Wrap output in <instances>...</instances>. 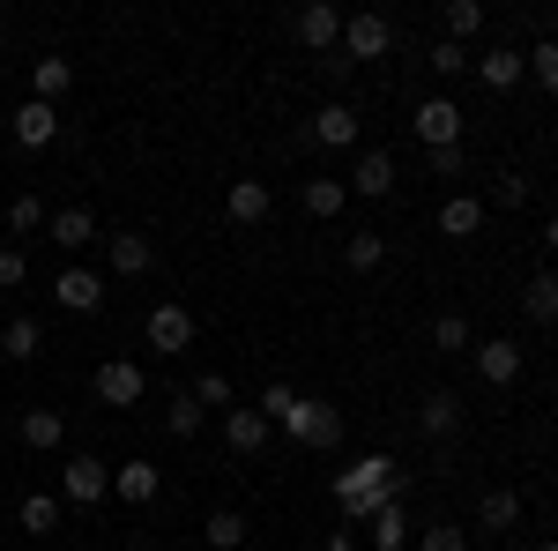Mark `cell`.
<instances>
[{
	"mask_svg": "<svg viewBox=\"0 0 558 551\" xmlns=\"http://www.w3.org/2000/svg\"><path fill=\"white\" fill-rule=\"evenodd\" d=\"M476 522H484V529H514V522H521V492H507V484H492V492L476 500Z\"/></svg>",
	"mask_w": 558,
	"mask_h": 551,
	"instance_id": "obj_28",
	"label": "cell"
},
{
	"mask_svg": "<svg viewBox=\"0 0 558 551\" xmlns=\"http://www.w3.org/2000/svg\"><path fill=\"white\" fill-rule=\"evenodd\" d=\"M365 544L373 551H402L410 544V514H402V500H387V507L365 522Z\"/></svg>",
	"mask_w": 558,
	"mask_h": 551,
	"instance_id": "obj_23",
	"label": "cell"
},
{
	"mask_svg": "<svg viewBox=\"0 0 558 551\" xmlns=\"http://www.w3.org/2000/svg\"><path fill=\"white\" fill-rule=\"evenodd\" d=\"M60 432H68V418H60V410H23V447L52 455V447H60Z\"/></svg>",
	"mask_w": 558,
	"mask_h": 551,
	"instance_id": "obj_30",
	"label": "cell"
},
{
	"mask_svg": "<svg viewBox=\"0 0 558 551\" xmlns=\"http://www.w3.org/2000/svg\"><path fill=\"white\" fill-rule=\"evenodd\" d=\"M313 142H320V149H357V112H350L343 97H328V105H320V112H313Z\"/></svg>",
	"mask_w": 558,
	"mask_h": 551,
	"instance_id": "obj_13",
	"label": "cell"
},
{
	"mask_svg": "<svg viewBox=\"0 0 558 551\" xmlns=\"http://www.w3.org/2000/svg\"><path fill=\"white\" fill-rule=\"evenodd\" d=\"M343 187H357L365 202L395 194V157H387V149H365V157H357V179H343Z\"/></svg>",
	"mask_w": 558,
	"mask_h": 551,
	"instance_id": "obj_21",
	"label": "cell"
},
{
	"mask_svg": "<svg viewBox=\"0 0 558 551\" xmlns=\"http://www.w3.org/2000/svg\"><path fill=\"white\" fill-rule=\"evenodd\" d=\"M142 395H149V373H142L134 358H105V366H97V403H105V410H134Z\"/></svg>",
	"mask_w": 558,
	"mask_h": 551,
	"instance_id": "obj_6",
	"label": "cell"
},
{
	"mask_svg": "<svg viewBox=\"0 0 558 551\" xmlns=\"http://www.w3.org/2000/svg\"><path fill=\"white\" fill-rule=\"evenodd\" d=\"M268 432H276V424L260 418V410H239V403L223 410V447H231V455H260V447H268Z\"/></svg>",
	"mask_w": 558,
	"mask_h": 551,
	"instance_id": "obj_18",
	"label": "cell"
},
{
	"mask_svg": "<svg viewBox=\"0 0 558 551\" xmlns=\"http://www.w3.org/2000/svg\"><path fill=\"white\" fill-rule=\"evenodd\" d=\"M432 343H439V350H470V321H462V313H439V321H432Z\"/></svg>",
	"mask_w": 558,
	"mask_h": 551,
	"instance_id": "obj_40",
	"label": "cell"
},
{
	"mask_svg": "<svg viewBox=\"0 0 558 551\" xmlns=\"http://www.w3.org/2000/svg\"><path fill=\"white\" fill-rule=\"evenodd\" d=\"M149 350H157V358L194 350V313H186L179 298H157V306H149Z\"/></svg>",
	"mask_w": 558,
	"mask_h": 551,
	"instance_id": "obj_5",
	"label": "cell"
},
{
	"mask_svg": "<svg viewBox=\"0 0 558 551\" xmlns=\"http://www.w3.org/2000/svg\"><path fill=\"white\" fill-rule=\"evenodd\" d=\"M52 298H60L68 313H97V306H105V276H97V268H60V276H52Z\"/></svg>",
	"mask_w": 558,
	"mask_h": 551,
	"instance_id": "obj_14",
	"label": "cell"
},
{
	"mask_svg": "<svg viewBox=\"0 0 558 551\" xmlns=\"http://www.w3.org/2000/svg\"><path fill=\"white\" fill-rule=\"evenodd\" d=\"M320 551H357V529H336V537H328Z\"/></svg>",
	"mask_w": 558,
	"mask_h": 551,
	"instance_id": "obj_44",
	"label": "cell"
},
{
	"mask_svg": "<svg viewBox=\"0 0 558 551\" xmlns=\"http://www.w3.org/2000/svg\"><path fill=\"white\" fill-rule=\"evenodd\" d=\"M343 261L357 268V276H373V268L387 261V239L380 231H357V239H343Z\"/></svg>",
	"mask_w": 558,
	"mask_h": 551,
	"instance_id": "obj_32",
	"label": "cell"
},
{
	"mask_svg": "<svg viewBox=\"0 0 558 551\" xmlns=\"http://www.w3.org/2000/svg\"><path fill=\"white\" fill-rule=\"evenodd\" d=\"M23 276H31V254L23 247H0V291H23Z\"/></svg>",
	"mask_w": 558,
	"mask_h": 551,
	"instance_id": "obj_41",
	"label": "cell"
},
{
	"mask_svg": "<svg viewBox=\"0 0 558 551\" xmlns=\"http://www.w3.org/2000/svg\"><path fill=\"white\" fill-rule=\"evenodd\" d=\"M425 165L439 171V179H454V171L470 165V157H462V142H454V149H425Z\"/></svg>",
	"mask_w": 558,
	"mask_h": 551,
	"instance_id": "obj_43",
	"label": "cell"
},
{
	"mask_svg": "<svg viewBox=\"0 0 558 551\" xmlns=\"http://www.w3.org/2000/svg\"><path fill=\"white\" fill-rule=\"evenodd\" d=\"M439 31L454 45H470L476 31H484V0H447V15H439Z\"/></svg>",
	"mask_w": 558,
	"mask_h": 551,
	"instance_id": "obj_31",
	"label": "cell"
},
{
	"mask_svg": "<svg viewBox=\"0 0 558 551\" xmlns=\"http://www.w3.org/2000/svg\"><path fill=\"white\" fill-rule=\"evenodd\" d=\"M45 216H52V209H45L38 194H15V202H8V231L31 239V231H45Z\"/></svg>",
	"mask_w": 558,
	"mask_h": 551,
	"instance_id": "obj_35",
	"label": "cell"
},
{
	"mask_svg": "<svg viewBox=\"0 0 558 551\" xmlns=\"http://www.w3.org/2000/svg\"><path fill=\"white\" fill-rule=\"evenodd\" d=\"M521 366H529V350H521L514 336H492V343H476V373L492 387H514L521 381Z\"/></svg>",
	"mask_w": 558,
	"mask_h": 551,
	"instance_id": "obj_12",
	"label": "cell"
},
{
	"mask_svg": "<svg viewBox=\"0 0 558 551\" xmlns=\"http://www.w3.org/2000/svg\"><path fill=\"white\" fill-rule=\"evenodd\" d=\"M276 432H291V440H299V447H313V455H336V447L350 440L343 410H336V403H313V395H299V410L276 424Z\"/></svg>",
	"mask_w": 558,
	"mask_h": 551,
	"instance_id": "obj_2",
	"label": "cell"
},
{
	"mask_svg": "<svg viewBox=\"0 0 558 551\" xmlns=\"http://www.w3.org/2000/svg\"><path fill=\"white\" fill-rule=\"evenodd\" d=\"M410 120H417V142H425V149H454V142H462V105H454V97H425Z\"/></svg>",
	"mask_w": 558,
	"mask_h": 551,
	"instance_id": "obj_8",
	"label": "cell"
},
{
	"mask_svg": "<svg viewBox=\"0 0 558 551\" xmlns=\"http://www.w3.org/2000/svg\"><path fill=\"white\" fill-rule=\"evenodd\" d=\"M60 507H68V500H60V492H31V500H23V514H15V522H23V529H31V537H52V529H60Z\"/></svg>",
	"mask_w": 558,
	"mask_h": 551,
	"instance_id": "obj_29",
	"label": "cell"
},
{
	"mask_svg": "<svg viewBox=\"0 0 558 551\" xmlns=\"http://www.w3.org/2000/svg\"><path fill=\"white\" fill-rule=\"evenodd\" d=\"M417 432H425V440H454V432H462V395L432 387L425 403H417Z\"/></svg>",
	"mask_w": 558,
	"mask_h": 551,
	"instance_id": "obj_17",
	"label": "cell"
},
{
	"mask_svg": "<svg viewBox=\"0 0 558 551\" xmlns=\"http://www.w3.org/2000/svg\"><path fill=\"white\" fill-rule=\"evenodd\" d=\"M492 202H499V209H521V202H529V179H521V171H499Z\"/></svg>",
	"mask_w": 558,
	"mask_h": 551,
	"instance_id": "obj_42",
	"label": "cell"
},
{
	"mask_svg": "<svg viewBox=\"0 0 558 551\" xmlns=\"http://www.w3.org/2000/svg\"><path fill=\"white\" fill-rule=\"evenodd\" d=\"M68 83H75V60H60V52H45L38 68H31V97H38V105H60Z\"/></svg>",
	"mask_w": 558,
	"mask_h": 551,
	"instance_id": "obj_20",
	"label": "cell"
},
{
	"mask_svg": "<svg viewBox=\"0 0 558 551\" xmlns=\"http://www.w3.org/2000/svg\"><path fill=\"white\" fill-rule=\"evenodd\" d=\"M223 216L239 224V231H254L276 216V194H268V179H231V194H223Z\"/></svg>",
	"mask_w": 558,
	"mask_h": 551,
	"instance_id": "obj_9",
	"label": "cell"
},
{
	"mask_svg": "<svg viewBox=\"0 0 558 551\" xmlns=\"http://www.w3.org/2000/svg\"><path fill=\"white\" fill-rule=\"evenodd\" d=\"M52 134H60V105H38V97H23V105H15V142H23V149H45Z\"/></svg>",
	"mask_w": 558,
	"mask_h": 551,
	"instance_id": "obj_19",
	"label": "cell"
},
{
	"mask_svg": "<svg viewBox=\"0 0 558 551\" xmlns=\"http://www.w3.org/2000/svg\"><path fill=\"white\" fill-rule=\"evenodd\" d=\"M112 492H120L128 507H149V500L165 492V469H157V463H142V455H134V463H120V469H112Z\"/></svg>",
	"mask_w": 558,
	"mask_h": 551,
	"instance_id": "obj_16",
	"label": "cell"
},
{
	"mask_svg": "<svg viewBox=\"0 0 558 551\" xmlns=\"http://www.w3.org/2000/svg\"><path fill=\"white\" fill-rule=\"evenodd\" d=\"M521 313H529V321H544V328L558 321V268H536V276H529V291H521Z\"/></svg>",
	"mask_w": 558,
	"mask_h": 551,
	"instance_id": "obj_24",
	"label": "cell"
},
{
	"mask_svg": "<svg viewBox=\"0 0 558 551\" xmlns=\"http://www.w3.org/2000/svg\"><path fill=\"white\" fill-rule=\"evenodd\" d=\"M60 500H68V507L112 500V469L97 463V455H68V463H60Z\"/></svg>",
	"mask_w": 558,
	"mask_h": 551,
	"instance_id": "obj_4",
	"label": "cell"
},
{
	"mask_svg": "<svg viewBox=\"0 0 558 551\" xmlns=\"http://www.w3.org/2000/svg\"><path fill=\"white\" fill-rule=\"evenodd\" d=\"M387 45H395V23H387V15H373V8H365V15H343V60L350 68H357V60H380Z\"/></svg>",
	"mask_w": 558,
	"mask_h": 551,
	"instance_id": "obj_7",
	"label": "cell"
},
{
	"mask_svg": "<svg viewBox=\"0 0 558 551\" xmlns=\"http://www.w3.org/2000/svg\"><path fill=\"white\" fill-rule=\"evenodd\" d=\"M186 395H194V403H202V410H216V418H223V410H231V381H223V373H202V381L186 387Z\"/></svg>",
	"mask_w": 558,
	"mask_h": 551,
	"instance_id": "obj_37",
	"label": "cell"
},
{
	"mask_svg": "<svg viewBox=\"0 0 558 551\" xmlns=\"http://www.w3.org/2000/svg\"><path fill=\"white\" fill-rule=\"evenodd\" d=\"M299 202H305V216H320V224H328V216H343L350 187H343V179H305V187H299Z\"/></svg>",
	"mask_w": 558,
	"mask_h": 551,
	"instance_id": "obj_25",
	"label": "cell"
},
{
	"mask_svg": "<svg viewBox=\"0 0 558 551\" xmlns=\"http://www.w3.org/2000/svg\"><path fill=\"white\" fill-rule=\"evenodd\" d=\"M202 424H209V410H202L194 395H172V410H165V432H172V440H194Z\"/></svg>",
	"mask_w": 558,
	"mask_h": 551,
	"instance_id": "obj_33",
	"label": "cell"
},
{
	"mask_svg": "<svg viewBox=\"0 0 558 551\" xmlns=\"http://www.w3.org/2000/svg\"><path fill=\"white\" fill-rule=\"evenodd\" d=\"M291 410H299V387H291V381H268V387H260V418H268V424H283Z\"/></svg>",
	"mask_w": 558,
	"mask_h": 551,
	"instance_id": "obj_36",
	"label": "cell"
},
{
	"mask_svg": "<svg viewBox=\"0 0 558 551\" xmlns=\"http://www.w3.org/2000/svg\"><path fill=\"white\" fill-rule=\"evenodd\" d=\"M439 231H447V239H476V231H484V202H476V194H447V202H439Z\"/></svg>",
	"mask_w": 558,
	"mask_h": 551,
	"instance_id": "obj_22",
	"label": "cell"
},
{
	"mask_svg": "<svg viewBox=\"0 0 558 551\" xmlns=\"http://www.w3.org/2000/svg\"><path fill=\"white\" fill-rule=\"evenodd\" d=\"M38 343H45V328L31 321V313H15V321L0 328V358H15V366H23V358H38Z\"/></svg>",
	"mask_w": 558,
	"mask_h": 551,
	"instance_id": "obj_27",
	"label": "cell"
},
{
	"mask_svg": "<svg viewBox=\"0 0 558 551\" xmlns=\"http://www.w3.org/2000/svg\"><path fill=\"white\" fill-rule=\"evenodd\" d=\"M529 75L558 97V38H536V52H529Z\"/></svg>",
	"mask_w": 558,
	"mask_h": 551,
	"instance_id": "obj_39",
	"label": "cell"
},
{
	"mask_svg": "<svg viewBox=\"0 0 558 551\" xmlns=\"http://www.w3.org/2000/svg\"><path fill=\"white\" fill-rule=\"evenodd\" d=\"M544 247H551V254H558V216H551V224H544Z\"/></svg>",
	"mask_w": 558,
	"mask_h": 551,
	"instance_id": "obj_45",
	"label": "cell"
},
{
	"mask_svg": "<svg viewBox=\"0 0 558 551\" xmlns=\"http://www.w3.org/2000/svg\"><path fill=\"white\" fill-rule=\"evenodd\" d=\"M45 239H52L60 254H75V247H89V239H97V216H89L83 202H68V209L45 216Z\"/></svg>",
	"mask_w": 558,
	"mask_h": 551,
	"instance_id": "obj_15",
	"label": "cell"
},
{
	"mask_svg": "<svg viewBox=\"0 0 558 551\" xmlns=\"http://www.w3.org/2000/svg\"><path fill=\"white\" fill-rule=\"evenodd\" d=\"M291 38L305 52H343V8L336 0H305L299 15H291Z\"/></svg>",
	"mask_w": 558,
	"mask_h": 551,
	"instance_id": "obj_3",
	"label": "cell"
},
{
	"mask_svg": "<svg viewBox=\"0 0 558 551\" xmlns=\"http://www.w3.org/2000/svg\"><path fill=\"white\" fill-rule=\"evenodd\" d=\"M202 544H209V551H246V514L216 507L209 522H202Z\"/></svg>",
	"mask_w": 558,
	"mask_h": 551,
	"instance_id": "obj_26",
	"label": "cell"
},
{
	"mask_svg": "<svg viewBox=\"0 0 558 551\" xmlns=\"http://www.w3.org/2000/svg\"><path fill=\"white\" fill-rule=\"evenodd\" d=\"M425 68H432V75H470L476 52H470V45H454V38H439V45L425 52Z\"/></svg>",
	"mask_w": 558,
	"mask_h": 551,
	"instance_id": "obj_34",
	"label": "cell"
},
{
	"mask_svg": "<svg viewBox=\"0 0 558 551\" xmlns=\"http://www.w3.org/2000/svg\"><path fill=\"white\" fill-rule=\"evenodd\" d=\"M105 268H112L120 284H134V276H149V268H157V247H149L142 231H112V239H105Z\"/></svg>",
	"mask_w": 558,
	"mask_h": 551,
	"instance_id": "obj_10",
	"label": "cell"
},
{
	"mask_svg": "<svg viewBox=\"0 0 558 551\" xmlns=\"http://www.w3.org/2000/svg\"><path fill=\"white\" fill-rule=\"evenodd\" d=\"M387 500H402V477H395V463H387V455H357V463L336 477V507L350 514V529H365Z\"/></svg>",
	"mask_w": 558,
	"mask_h": 551,
	"instance_id": "obj_1",
	"label": "cell"
},
{
	"mask_svg": "<svg viewBox=\"0 0 558 551\" xmlns=\"http://www.w3.org/2000/svg\"><path fill=\"white\" fill-rule=\"evenodd\" d=\"M417 551H470V529L462 522H432L425 537H417Z\"/></svg>",
	"mask_w": 558,
	"mask_h": 551,
	"instance_id": "obj_38",
	"label": "cell"
},
{
	"mask_svg": "<svg viewBox=\"0 0 558 551\" xmlns=\"http://www.w3.org/2000/svg\"><path fill=\"white\" fill-rule=\"evenodd\" d=\"M536 551H558V544H536Z\"/></svg>",
	"mask_w": 558,
	"mask_h": 551,
	"instance_id": "obj_46",
	"label": "cell"
},
{
	"mask_svg": "<svg viewBox=\"0 0 558 551\" xmlns=\"http://www.w3.org/2000/svg\"><path fill=\"white\" fill-rule=\"evenodd\" d=\"M476 83H484V89H521V83H529V52H521V45H492V52H476Z\"/></svg>",
	"mask_w": 558,
	"mask_h": 551,
	"instance_id": "obj_11",
	"label": "cell"
}]
</instances>
